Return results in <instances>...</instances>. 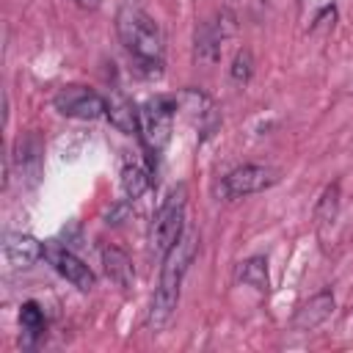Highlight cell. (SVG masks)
Listing matches in <instances>:
<instances>
[{
    "label": "cell",
    "mask_w": 353,
    "mask_h": 353,
    "mask_svg": "<svg viewBox=\"0 0 353 353\" xmlns=\"http://www.w3.org/2000/svg\"><path fill=\"white\" fill-rule=\"evenodd\" d=\"M196 248H199V234L193 229H185L182 237L163 256L160 281H157V290L152 295V306H149V314H146V328L152 334L163 331L171 323V317L176 312V303H179V290H182L185 273H188V268L196 256Z\"/></svg>",
    "instance_id": "6da1fadb"
},
{
    "label": "cell",
    "mask_w": 353,
    "mask_h": 353,
    "mask_svg": "<svg viewBox=\"0 0 353 353\" xmlns=\"http://www.w3.org/2000/svg\"><path fill=\"white\" fill-rule=\"evenodd\" d=\"M119 39L132 61V66L154 77L163 72V33L157 22L138 6V0H124L119 11Z\"/></svg>",
    "instance_id": "7a4b0ae2"
},
{
    "label": "cell",
    "mask_w": 353,
    "mask_h": 353,
    "mask_svg": "<svg viewBox=\"0 0 353 353\" xmlns=\"http://www.w3.org/2000/svg\"><path fill=\"white\" fill-rule=\"evenodd\" d=\"M185 188L179 185V188H174L165 199H163V204L157 207V212H154V221H152V232H149V240H152V248L160 254V256H165L168 254V248L182 237V232H185Z\"/></svg>",
    "instance_id": "3957f363"
},
{
    "label": "cell",
    "mask_w": 353,
    "mask_h": 353,
    "mask_svg": "<svg viewBox=\"0 0 353 353\" xmlns=\"http://www.w3.org/2000/svg\"><path fill=\"white\" fill-rule=\"evenodd\" d=\"M276 182H279V171L270 165H240L223 176L221 193H223V199H243V196L259 193Z\"/></svg>",
    "instance_id": "277c9868"
},
{
    "label": "cell",
    "mask_w": 353,
    "mask_h": 353,
    "mask_svg": "<svg viewBox=\"0 0 353 353\" xmlns=\"http://www.w3.org/2000/svg\"><path fill=\"white\" fill-rule=\"evenodd\" d=\"M55 110L61 116H69V119H83V121H94V119H102L108 113V102L97 94V91H88L83 85H69L63 88L58 97H55Z\"/></svg>",
    "instance_id": "5b68a950"
},
{
    "label": "cell",
    "mask_w": 353,
    "mask_h": 353,
    "mask_svg": "<svg viewBox=\"0 0 353 353\" xmlns=\"http://www.w3.org/2000/svg\"><path fill=\"white\" fill-rule=\"evenodd\" d=\"M174 110L176 105L165 97H154L143 105L141 110V127H143V135L149 141V146L154 152H160L168 138H171V127H174Z\"/></svg>",
    "instance_id": "8992f818"
},
{
    "label": "cell",
    "mask_w": 353,
    "mask_h": 353,
    "mask_svg": "<svg viewBox=\"0 0 353 353\" xmlns=\"http://www.w3.org/2000/svg\"><path fill=\"white\" fill-rule=\"evenodd\" d=\"M234 33V14L229 8H223L221 14H215L212 19H207L201 25V30L196 33V61L201 63H215L221 55V44Z\"/></svg>",
    "instance_id": "52a82bcc"
},
{
    "label": "cell",
    "mask_w": 353,
    "mask_h": 353,
    "mask_svg": "<svg viewBox=\"0 0 353 353\" xmlns=\"http://www.w3.org/2000/svg\"><path fill=\"white\" fill-rule=\"evenodd\" d=\"M44 256L50 259V265H52V268H55L72 287H77V290H83V292H88V290L97 287V276H94V270H91L77 254H72L69 248L47 245V248H44Z\"/></svg>",
    "instance_id": "ba28073f"
},
{
    "label": "cell",
    "mask_w": 353,
    "mask_h": 353,
    "mask_svg": "<svg viewBox=\"0 0 353 353\" xmlns=\"http://www.w3.org/2000/svg\"><path fill=\"white\" fill-rule=\"evenodd\" d=\"M3 256L11 268H30L39 256H44V248L33 234L8 232L3 237Z\"/></svg>",
    "instance_id": "9c48e42d"
},
{
    "label": "cell",
    "mask_w": 353,
    "mask_h": 353,
    "mask_svg": "<svg viewBox=\"0 0 353 353\" xmlns=\"http://www.w3.org/2000/svg\"><path fill=\"white\" fill-rule=\"evenodd\" d=\"M331 314H334V295L331 292H317L292 317V331H312L320 323H325Z\"/></svg>",
    "instance_id": "30bf717a"
},
{
    "label": "cell",
    "mask_w": 353,
    "mask_h": 353,
    "mask_svg": "<svg viewBox=\"0 0 353 353\" xmlns=\"http://www.w3.org/2000/svg\"><path fill=\"white\" fill-rule=\"evenodd\" d=\"M39 141L33 135H28L25 141L19 138L17 141V149H14V168L22 176H30V182L39 179V171H41V154H39Z\"/></svg>",
    "instance_id": "8fae6325"
},
{
    "label": "cell",
    "mask_w": 353,
    "mask_h": 353,
    "mask_svg": "<svg viewBox=\"0 0 353 353\" xmlns=\"http://www.w3.org/2000/svg\"><path fill=\"white\" fill-rule=\"evenodd\" d=\"M237 281H243L245 287H254L256 292H268V290H270L268 259H265V256H251V259L240 262V268H237Z\"/></svg>",
    "instance_id": "7c38bea8"
},
{
    "label": "cell",
    "mask_w": 353,
    "mask_h": 353,
    "mask_svg": "<svg viewBox=\"0 0 353 353\" xmlns=\"http://www.w3.org/2000/svg\"><path fill=\"white\" fill-rule=\"evenodd\" d=\"M102 262H105V273L110 276V281H116L119 287H130V281H132V265H130V259H127V254L124 251H119V248H105L102 251Z\"/></svg>",
    "instance_id": "4fadbf2b"
},
{
    "label": "cell",
    "mask_w": 353,
    "mask_h": 353,
    "mask_svg": "<svg viewBox=\"0 0 353 353\" xmlns=\"http://www.w3.org/2000/svg\"><path fill=\"white\" fill-rule=\"evenodd\" d=\"M108 116H110V121L119 127V130H124V132H135V127H138V121H141V113L132 108V102H127L124 97H116V99H110L108 102Z\"/></svg>",
    "instance_id": "5bb4252c"
},
{
    "label": "cell",
    "mask_w": 353,
    "mask_h": 353,
    "mask_svg": "<svg viewBox=\"0 0 353 353\" xmlns=\"http://www.w3.org/2000/svg\"><path fill=\"white\" fill-rule=\"evenodd\" d=\"M19 325L25 331V336H30V339H36V336L44 334L47 320H44V312H41V306L36 301L22 303V309H19Z\"/></svg>",
    "instance_id": "9a60e30c"
},
{
    "label": "cell",
    "mask_w": 353,
    "mask_h": 353,
    "mask_svg": "<svg viewBox=\"0 0 353 353\" xmlns=\"http://www.w3.org/2000/svg\"><path fill=\"white\" fill-rule=\"evenodd\" d=\"M121 188H124V193H127L130 199H138V196L149 188V174H146V168L138 165V163H127V165L121 168Z\"/></svg>",
    "instance_id": "2e32d148"
},
{
    "label": "cell",
    "mask_w": 353,
    "mask_h": 353,
    "mask_svg": "<svg viewBox=\"0 0 353 353\" xmlns=\"http://www.w3.org/2000/svg\"><path fill=\"white\" fill-rule=\"evenodd\" d=\"M336 207H339V185L334 182V185L325 188V193H323V199H320V204L314 210V221H317L320 229L325 223H331V218L336 215Z\"/></svg>",
    "instance_id": "e0dca14e"
},
{
    "label": "cell",
    "mask_w": 353,
    "mask_h": 353,
    "mask_svg": "<svg viewBox=\"0 0 353 353\" xmlns=\"http://www.w3.org/2000/svg\"><path fill=\"white\" fill-rule=\"evenodd\" d=\"M251 72H254V55H251V50H240L232 63V80L237 85H243L251 80Z\"/></svg>",
    "instance_id": "ac0fdd59"
},
{
    "label": "cell",
    "mask_w": 353,
    "mask_h": 353,
    "mask_svg": "<svg viewBox=\"0 0 353 353\" xmlns=\"http://www.w3.org/2000/svg\"><path fill=\"white\" fill-rule=\"evenodd\" d=\"M77 3H80V6H83V8H94V6H97V3H99V0H77Z\"/></svg>",
    "instance_id": "d6986e66"
},
{
    "label": "cell",
    "mask_w": 353,
    "mask_h": 353,
    "mask_svg": "<svg viewBox=\"0 0 353 353\" xmlns=\"http://www.w3.org/2000/svg\"><path fill=\"white\" fill-rule=\"evenodd\" d=\"M259 3H270V0H259Z\"/></svg>",
    "instance_id": "ffe728a7"
}]
</instances>
